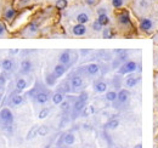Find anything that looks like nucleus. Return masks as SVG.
Instances as JSON below:
<instances>
[{
	"mask_svg": "<svg viewBox=\"0 0 158 148\" xmlns=\"http://www.w3.org/2000/svg\"><path fill=\"white\" fill-rule=\"evenodd\" d=\"M136 68H137V63L135 61H127L117 70H118L119 75H124V74H130V73L136 72Z\"/></svg>",
	"mask_w": 158,
	"mask_h": 148,
	"instance_id": "2",
	"label": "nucleus"
},
{
	"mask_svg": "<svg viewBox=\"0 0 158 148\" xmlns=\"http://www.w3.org/2000/svg\"><path fill=\"white\" fill-rule=\"evenodd\" d=\"M1 98H3V93L0 92V102H1Z\"/></svg>",
	"mask_w": 158,
	"mask_h": 148,
	"instance_id": "49",
	"label": "nucleus"
},
{
	"mask_svg": "<svg viewBox=\"0 0 158 148\" xmlns=\"http://www.w3.org/2000/svg\"><path fill=\"white\" fill-rule=\"evenodd\" d=\"M91 28H92V31H94V32H96V33H98V32H102V29H103V27L100 25V22H98L97 20H95V21L92 22Z\"/></svg>",
	"mask_w": 158,
	"mask_h": 148,
	"instance_id": "35",
	"label": "nucleus"
},
{
	"mask_svg": "<svg viewBox=\"0 0 158 148\" xmlns=\"http://www.w3.org/2000/svg\"><path fill=\"white\" fill-rule=\"evenodd\" d=\"M20 52V49H10L9 50V54L10 55H17Z\"/></svg>",
	"mask_w": 158,
	"mask_h": 148,
	"instance_id": "47",
	"label": "nucleus"
},
{
	"mask_svg": "<svg viewBox=\"0 0 158 148\" xmlns=\"http://www.w3.org/2000/svg\"><path fill=\"white\" fill-rule=\"evenodd\" d=\"M67 69H68V67L66 66V64L58 63V64H56L55 68H54V74L57 76V78H60V76H62L63 74L67 72Z\"/></svg>",
	"mask_w": 158,
	"mask_h": 148,
	"instance_id": "16",
	"label": "nucleus"
},
{
	"mask_svg": "<svg viewBox=\"0 0 158 148\" xmlns=\"http://www.w3.org/2000/svg\"><path fill=\"white\" fill-rule=\"evenodd\" d=\"M84 67H85V73L90 76L96 75L98 72H100V66H98L97 63H89Z\"/></svg>",
	"mask_w": 158,
	"mask_h": 148,
	"instance_id": "13",
	"label": "nucleus"
},
{
	"mask_svg": "<svg viewBox=\"0 0 158 148\" xmlns=\"http://www.w3.org/2000/svg\"><path fill=\"white\" fill-rule=\"evenodd\" d=\"M49 114H50V108H43L42 110L39 112L38 118H39V119H45V118L48 117Z\"/></svg>",
	"mask_w": 158,
	"mask_h": 148,
	"instance_id": "38",
	"label": "nucleus"
},
{
	"mask_svg": "<svg viewBox=\"0 0 158 148\" xmlns=\"http://www.w3.org/2000/svg\"><path fill=\"white\" fill-rule=\"evenodd\" d=\"M5 32H6V27H5V25H3V23H0V37L4 35Z\"/></svg>",
	"mask_w": 158,
	"mask_h": 148,
	"instance_id": "45",
	"label": "nucleus"
},
{
	"mask_svg": "<svg viewBox=\"0 0 158 148\" xmlns=\"http://www.w3.org/2000/svg\"><path fill=\"white\" fill-rule=\"evenodd\" d=\"M75 21H77V23H80V25H86V23L90 21V16L88 12H85V11H80V12L75 16Z\"/></svg>",
	"mask_w": 158,
	"mask_h": 148,
	"instance_id": "14",
	"label": "nucleus"
},
{
	"mask_svg": "<svg viewBox=\"0 0 158 148\" xmlns=\"http://www.w3.org/2000/svg\"><path fill=\"white\" fill-rule=\"evenodd\" d=\"M96 12H97V16H100V15H107L108 8L105 6V5H100V6L96 9Z\"/></svg>",
	"mask_w": 158,
	"mask_h": 148,
	"instance_id": "37",
	"label": "nucleus"
},
{
	"mask_svg": "<svg viewBox=\"0 0 158 148\" xmlns=\"http://www.w3.org/2000/svg\"><path fill=\"white\" fill-rule=\"evenodd\" d=\"M90 52H91L90 49H81V50L79 51V54H80L81 56H86L88 54H90Z\"/></svg>",
	"mask_w": 158,
	"mask_h": 148,
	"instance_id": "43",
	"label": "nucleus"
},
{
	"mask_svg": "<svg viewBox=\"0 0 158 148\" xmlns=\"http://www.w3.org/2000/svg\"><path fill=\"white\" fill-rule=\"evenodd\" d=\"M69 83H71V87L72 90H78V89H80L81 86H83V78L79 75V74H74L73 76H71V80H69Z\"/></svg>",
	"mask_w": 158,
	"mask_h": 148,
	"instance_id": "8",
	"label": "nucleus"
},
{
	"mask_svg": "<svg viewBox=\"0 0 158 148\" xmlns=\"http://www.w3.org/2000/svg\"><path fill=\"white\" fill-rule=\"evenodd\" d=\"M31 4V0H18V8L22 9V8H26L27 5Z\"/></svg>",
	"mask_w": 158,
	"mask_h": 148,
	"instance_id": "42",
	"label": "nucleus"
},
{
	"mask_svg": "<svg viewBox=\"0 0 158 148\" xmlns=\"http://www.w3.org/2000/svg\"><path fill=\"white\" fill-rule=\"evenodd\" d=\"M33 69V63L31 60H28V58H26V60H22L21 62V66H20V73L21 74H28L31 73Z\"/></svg>",
	"mask_w": 158,
	"mask_h": 148,
	"instance_id": "6",
	"label": "nucleus"
},
{
	"mask_svg": "<svg viewBox=\"0 0 158 148\" xmlns=\"http://www.w3.org/2000/svg\"><path fill=\"white\" fill-rule=\"evenodd\" d=\"M136 8L141 11H147L150 8V1L148 0H136Z\"/></svg>",
	"mask_w": 158,
	"mask_h": 148,
	"instance_id": "23",
	"label": "nucleus"
},
{
	"mask_svg": "<svg viewBox=\"0 0 158 148\" xmlns=\"http://www.w3.org/2000/svg\"><path fill=\"white\" fill-rule=\"evenodd\" d=\"M140 81V75H135L134 73H130L125 79V85L127 87H135Z\"/></svg>",
	"mask_w": 158,
	"mask_h": 148,
	"instance_id": "12",
	"label": "nucleus"
},
{
	"mask_svg": "<svg viewBox=\"0 0 158 148\" xmlns=\"http://www.w3.org/2000/svg\"><path fill=\"white\" fill-rule=\"evenodd\" d=\"M117 21L118 25L122 27H128L131 25V20H130V15L128 12V10H122L117 15Z\"/></svg>",
	"mask_w": 158,
	"mask_h": 148,
	"instance_id": "3",
	"label": "nucleus"
},
{
	"mask_svg": "<svg viewBox=\"0 0 158 148\" xmlns=\"http://www.w3.org/2000/svg\"><path fill=\"white\" fill-rule=\"evenodd\" d=\"M16 16H17V10L15 8H6L4 11V18L6 22H11V21H14L16 18Z\"/></svg>",
	"mask_w": 158,
	"mask_h": 148,
	"instance_id": "11",
	"label": "nucleus"
},
{
	"mask_svg": "<svg viewBox=\"0 0 158 148\" xmlns=\"http://www.w3.org/2000/svg\"><path fill=\"white\" fill-rule=\"evenodd\" d=\"M10 103L12 106H20L23 103V96H21V95H18V91H15L12 95H11V101Z\"/></svg>",
	"mask_w": 158,
	"mask_h": 148,
	"instance_id": "17",
	"label": "nucleus"
},
{
	"mask_svg": "<svg viewBox=\"0 0 158 148\" xmlns=\"http://www.w3.org/2000/svg\"><path fill=\"white\" fill-rule=\"evenodd\" d=\"M49 134V128L46 125H39L38 128V136H46Z\"/></svg>",
	"mask_w": 158,
	"mask_h": 148,
	"instance_id": "34",
	"label": "nucleus"
},
{
	"mask_svg": "<svg viewBox=\"0 0 158 148\" xmlns=\"http://www.w3.org/2000/svg\"><path fill=\"white\" fill-rule=\"evenodd\" d=\"M71 58H72V51L71 50H65L63 52H61L60 56H58V61H60V63L66 64L67 67H69Z\"/></svg>",
	"mask_w": 158,
	"mask_h": 148,
	"instance_id": "10",
	"label": "nucleus"
},
{
	"mask_svg": "<svg viewBox=\"0 0 158 148\" xmlns=\"http://www.w3.org/2000/svg\"><path fill=\"white\" fill-rule=\"evenodd\" d=\"M88 32V28L85 25H80V23H77V25H74L72 27V33L73 35H75V37H83V35H85Z\"/></svg>",
	"mask_w": 158,
	"mask_h": 148,
	"instance_id": "9",
	"label": "nucleus"
},
{
	"mask_svg": "<svg viewBox=\"0 0 158 148\" xmlns=\"http://www.w3.org/2000/svg\"><path fill=\"white\" fill-rule=\"evenodd\" d=\"M129 97H130V92L128 89H120L118 91V97H117V102L119 104H124L129 101Z\"/></svg>",
	"mask_w": 158,
	"mask_h": 148,
	"instance_id": "7",
	"label": "nucleus"
},
{
	"mask_svg": "<svg viewBox=\"0 0 158 148\" xmlns=\"http://www.w3.org/2000/svg\"><path fill=\"white\" fill-rule=\"evenodd\" d=\"M122 64H123V62L119 60V58L116 57V58H113V61L111 62V68H112V69H118Z\"/></svg>",
	"mask_w": 158,
	"mask_h": 148,
	"instance_id": "36",
	"label": "nucleus"
},
{
	"mask_svg": "<svg viewBox=\"0 0 158 148\" xmlns=\"http://www.w3.org/2000/svg\"><path fill=\"white\" fill-rule=\"evenodd\" d=\"M134 148H142V145H141V143H137Z\"/></svg>",
	"mask_w": 158,
	"mask_h": 148,
	"instance_id": "48",
	"label": "nucleus"
},
{
	"mask_svg": "<svg viewBox=\"0 0 158 148\" xmlns=\"http://www.w3.org/2000/svg\"><path fill=\"white\" fill-rule=\"evenodd\" d=\"M125 0H111V5H112L113 9H120L124 6Z\"/></svg>",
	"mask_w": 158,
	"mask_h": 148,
	"instance_id": "32",
	"label": "nucleus"
},
{
	"mask_svg": "<svg viewBox=\"0 0 158 148\" xmlns=\"http://www.w3.org/2000/svg\"><path fill=\"white\" fill-rule=\"evenodd\" d=\"M50 91L49 90H45V89H43V90H40L38 93H37V96H36V102L39 103V104H45L46 102L50 100Z\"/></svg>",
	"mask_w": 158,
	"mask_h": 148,
	"instance_id": "5",
	"label": "nucleus"
},
{
	"mask_svg": "<svg viewBox=\"0 0 158 148\" xmlns=\"http://www.w3.org/2000/svg\"><path fill=\"white\" fill-rule=\"evenodd\" d=\"M94 90L97 93H103L107 91V83L103 80H98L94 84Z\"/></svg>",
	"mask_w": 158,
	"mask_h": 148,
	"instance_id": "15",
	"label": "nucleus"
},
{
	"mask_svg": "<svg viewBox=\"0 0 158 148\" xmlns=\"http://www.w3.org/2000/svg\"><path fill=\"white\" fill-rule=\"evenodd\" d=\"M28 86L27 84V81L26 79H23V78H18L16 81V90L18 91V92H22L23 90H26V87Z\"/></svg>",
	"mask_w": 158,
	"mask_h": 148,
	"instance_id": "22",
	"label": "nucleus"
},
{
	"mask_svg": "<svg viewBox=\"0 0 158 148\" xmlns=\"http://www.w3.org/2000/svg\"><path fill=\"white\" fill-rule=\"evenodd\" d=\"M56 81H57V76L54 74V72L48 73L45 75V83H46V85L48 86H54L56 84Z\"/></svg>",
	"mask_w": 158,
	"mask_h": 148,
	"instance_id": "20",
	"label": "nucleus"
},
{
	"mask_svg": "<svg viewBox=\"0 0 158 148\" xmlns=\"http://www.w3.org/2000/svg\"><path fill=\"white\" fill-rule=\"evenodd\" d=\"M153 26H155L153 21L148 18V17H142V18L140 20V29H141V32L150 33L152 29H153Z\"/></svg>",
	"mask_w": 158,
	"mask_h": 148,
	"instance_id": "4",
	"label": "nucleus"
},
{
	"mask_svg": "<svg viewBox=\"0 0 158 148\" xmlns=\"http://www.w3.org/2000/svg\"><path fill=\"white\" fill-rule=\"evenodd\" d=\"M114 37V33L112 31V28H105L102 29V38L103 39H112Z\"/></svg>",
	"mask_w": 158,
	"mask_h": 148,
	"instance_id": "29",
	"label": "nucleus"
},
{
	"mask_svg": "<svg viewBox=\"0 0 158 148\" xmlns=\"http://www.w3.org/2000/svg\"><path fill=\"white\" fill-rule=\"evenodd\" d=\"M0 123L3 124V128L11 131L12 130V124H14V114L9 108H3L0 110Z\"/></svg>",
	"mask_w": 158,
	"mask_h": 148,
	"instance_id": "1",
	"label": "nucleus"
},
{
	"mask_svg": "<svg viewBox=\"0 0 158 148\" xmlns=\"http://www.w3.org/2000/svg\"><path fill=\"white\" fill-rule=\"evenodd\" d=\"M6 85V74L4 72L0 73V87H4Z\"/></svg>",
	"mask_w": 158,
	"mask_h": 148,
	"instance_id": "39",
	"label": "nucleus"
},
{
	"mask_svg": "<svg viewBox=\"0 0 158 148\" xmlns=\"http://www.w3.org/2000/svg\"><path fill=\"white\" fill-rule=\"evenodd\" d=\"M95 113V108H94V106H86V107L83 109V112L80 113V115L83 118H86L89 117L90 114H94Z\"/></svg>",
	"mask_w": 158,
	"mask_h": 148,
	"instance_id": "27",
	"label": "nucleus"
},
{
	"mask_svg": "<svg viewBox=\"0 0 158 148\" xmlns=\"http://www.w3.org/2000/svg\"><path fill=\"white\" fill-rule=\"evenodd\" d=\"M61 110L63 112V113H68V112L69 110H71V102H69V101H63L61 104Z\"/></svg>",
	"mask_w": 158,
	"mask_h": 148,
	"instance_id": "33",
	"label": "nucleus"
},
{
	"mask_svg": "<svg viewBox=\"0 0 158 148\" xmlns=\"http://www.w3.org/2000/svg\"><path fill=\"white\" fill-rule=\"evenodd\" d=\"M86 5H89V6H94V5H96V0H84Z\"/></svg>",
	"mask_w": 158,
	"mask_h": 148,
	"instance_id": "46",
	"label": "nucleus"
},
{
	"mask_svg": "<svg viewBox=\"0 0 158 148\" xmlns=\"http://www.w3.org/2000/svg\"><path fill=\"white\" fill-rule=\"evenodd\" d=\"M26 29H27V31L31 33V34H36V33L39 31V26L37 25L36 22H31V23H29V25L27 26Z\"/></svg>",
	"mask_w": 158,
	"mask_h": 148,
	"instance_id": "30",
	"label": "nucleus"
},
{
	"mask_svg": "<svg viewBox=\"0 0 158 148\" xmlns=\"http://www.w3.org/2000/svg\"><path fill=\"white\" fill-rule=\"evenodd\" d=\"M78 98H79V100H81V101L86 102V101H88V98H89V93H88L86 91H81V92L79 93Z\"/></svg>",
	"mask_w": 158,
	"mask_h": 148,
	"instance_id": "41",
	"label": "nucleus"
},
{
	"mask_svg": "<svg viewBox=\"0 0 158 148\" xmlns=\"http://www.w3.org/2000/svg\"><path fill=\"white\" fill-rule=\"evenodd\" d=\"M112 52H113L114 55H117V56H120V55L128 54V50H127V49H114Z\"/></svg>",
	"mask_w": 158,
	"mask_h": 148,
	"instance_id": "40",
	"label": "nucleus"
},
{
	"mask_svg": "<svg viewBox=\"0 0 158 148\" xmlns=\"http://www.w3.org/2000/svg\"><path fill=\"white\" fill-rule=\"evenodd\" d=\"M38 125H34V126H32L31 128V130L28 131V134H27V136H26V140L27 141H31V140H33L36 136H38Z\"/></svg>",
	"mask_w": 158,
	"mask_h": 148,
	"instance_id": "24",
	"label": "nucleus"
},
{
	"mask_svg": "<svg viewBox=\"0 0 158 148\" xmlns=\"http://www.w3.org/2000/svg\"><path fill=\"white\" fill-rule=\"evenodd\" d=\"M75 142V136L74 134L72 132H68V134H65V138H63V143L65 145H68V146H71L73 145Z\"/></svg>",
	"mask_w": 158,
	"mask_h": 148,
	"instance_id": "25",
	"label": "nucleus"
},
{
	"mask_svg": "<svg viewBox=\"0 0 158 148\" xmlns=\"http://www.w3.org/2000/svg\"><path fill=\"white\" fill-rule=\"evenodd\" d=\"M117 97H118V92H116L114 90H112V91H107L106 92V100L108 102H114V101H117Z\"/></svg>",
	"mask_w": 158,
	"mask_h": 148,
	"instance_id": "28",
	"label": "nucleus"
},
{
	"mask_svg": "<svg viewBox=\"0 0 158 148\" xmlns=\"http://www.w3.org/2000/svg\"><path fill=\"white\" fill-rule=\"evenodd\" d=\"M68 117H63L62 118V120H61V123H60V128H63V126H65L66 125V124L68 123Z\"/></svg>",
	"mask_w": 158,
	"mask_h": 148,
	"instance_id": "44",
	"label": "nucleus"
},
{
	"mask_svg": "<svg viewBox=\"0 0 158 148\" xmlns=\"http://www.w3.org/2000/svg\"><path fill=\"white\" fill-rule=\"evenodd\" d=\"M65 95H66V93H63V92H61V91H56L54 95H52V97H51L52 102H54L55 104H61L63 101H65V98H66Z\"/></svg>",
	"mask_w": 158,
	"mask_h": 148,
	"instance_id": "18",
	"label": "nucleus"
},
{
	"mask_svg": "<svg viewBox=\"0 0 158 148\" xmlns=\"http://www.w3.org/2000/svg\"><path fill=\"white\" fill-rule=\"evenodd\" d=\"M97 21L100 22V25L102 27H106V26H108L111 23V18H109L108 15H100L97 17Z\"/></svg>",
	"mask_w": 158,
	"mask_h": 148,
	"instance_id": "26",
	"label": "nucleus"
},
{
	"mask_svg": "<svg viewBox=\"0 0 158 148\" xmlns=\"http://www.w3.org/2000/svg\"><path fill=\"white\" fill-rule=\"evenodd\" d=\"M55 6L57 10H65L68 6V0H56Z\"/></svg>",
	"mask_w": 158,
	"mask_h": 148,
	"instance_id": "31",
	"label": "nucleus"
},
{
	"mask_svg": "<svg viewBox=\"0 0 158 148\" xmlns=\"http://www.w3.org/2000/svg\"><path fill=\"white\" fill-rule=\"evenodd\" d=\"M15 67V63L12 62V60H10V58H6V60L1 61V68L4 72H11V70L14 69Z\"/></svg>",
	"mask_w": 158,
	"mask_h": 148,
	"instance_id": "19",
	"label": "nucleus"
},
{
	"mask_svg": "<svg viewBox=\"0 0 158 148\" xmlns=\"http://www.w3.org/2000/svg\"><path fill=\"white\" fill-rule=\"evenodd\" d=\"M119 126V120L117 119V118H111V119L106 123V125H105V128L108 129V130H114Z\"/></svg>",
	"mask_w": 158,
	"mask_h": 148,
	"instance_id": "21",
	"label": "nucleus"
}]
</instances>
